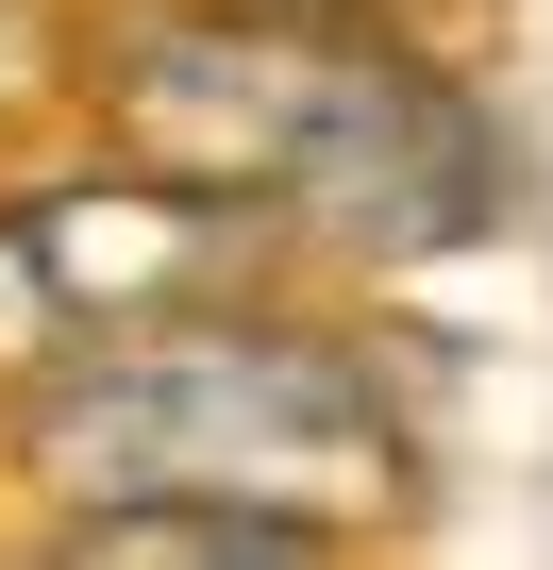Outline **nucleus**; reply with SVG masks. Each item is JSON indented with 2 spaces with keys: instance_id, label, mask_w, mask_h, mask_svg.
I'll return each instance as SVG.
<instances>
[{
  "instance_id": "20e7f679",
  "label": "nucleus",
  "mask_w": 553,
  "mask_h": 570,
  "mask_svg": "<svg viewBox=\"0 0 553 570\" xmlns=\"http://www.w3.org/2000/svg\"><path fill=\"white\" fill-rule=\"evenodd\" d=\"M51 570H336V537L251 520V503H68Z\"/></svg>"
},
{
  "instance_id": "7ed1b4c3",
  "label": "nucleus",
  "mask_w": 553,
  "mask_h": 570,
  "mask_svg": "<svg viewBox=\"0 0 553 570\" xmlns=\"http://www.w3.org/2000/svg\"><path fill=\"white\" fill-rule=\"evenodd\" d=\"M251 235L268 218L218 202V185H185V168H85V185L0 202V252H18L51 353L135 336V320H185V303H235V285H251Z\"/></svg>"
},
{
  "instance_id": "f03ea898",
  "label": "nucleus",
  "mask_w": 553,
  "mask_h": 570,
  "mask_svg": "<svg viewBox=\"0 0 553 570\" xmlns=\"http://www.w3.org/2000/svg\"><path fill=\"white\" fill-rule=\"evenodd\" d=\"M18 453L51 503H251V520H319V537H353L419 487L386 353L268 320V303H185V320L85 336L18 403Z\"/></svg>"
},
{
  "instance_id": "f257e3e1",
  "label": "nucleus",
  "mask_w": 553,
  "mask_h": 570,
  "mask_svg": "<svg viewBox=\"0 0 553 570\" xmlns=\"http://www.w3.org/2000/svg\"><path fill=\"white\" fill-rule=\"evenodd\" d=\"M101 101L135 168H185L353 268H419L503 218V151L470 85L403 51L369 0H151L101 35Z\"/></svg>"
}]
</instances>
